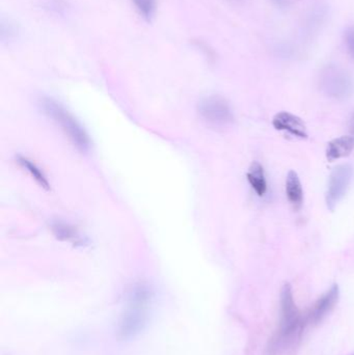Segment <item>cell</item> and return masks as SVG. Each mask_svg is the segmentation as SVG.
<instances>
[{"mask_svg":"<svg viewBox=\"0 0 354 355\" xmlns=\"http://www.w3.org/2000/svg\"><path fill=\"white\" fill-rule=\"evenodd\" d=\"M247 181L254 191L259 196H264L267 192V180L263 166L258 162H253L247 171Z\"/></svg>","mask_w":354,"mask_h":355,"instance_id":"9","label":"cell"},{"mask_svg":"<svg viewBox=\"0 0 354 355\" xmlns=\"http://www.w3.org/2000/svg\"><path fill=\"white\" fill-rule=\"evenodd\" d=\"M345 44L349 55L354 60V26L349 27L345 33Z\"/></svg>","mask_w":354,"mask_h":355,"instance_id":"13","label":"cell"},{"mask_svg":"<svg viewBox=\"0 0 354 355\" xmlns=\"http://www.w3.org/2000/svg\"><path fill=\"white\" fill-rule=\"evenodd\" d=\"M320 85L326 95L339 100L351 97L354 89L351 75L338 67H328L322 72Z\"/></svg>","mask_w":354,"mask_h":355,"instance_id":"2","label":"cell"},{"mask_svg":"<svg viewBox=\"0 0 354 355\" xmlns=\"http://www.w3.org/2000/svg\"><path fill=\"white\" fill-rule=\"evenodd\" d=\"M52 229H53L54 234L64 241L74 242V243L82 241L78 232L73 229V227L69 225L68 223H55Z\"/></svg>","mask_w":354,"mask_h":355,"instance_id":"10","label":"cell"},{"mask_svg":"<svg viewBox=\"0 0 354 355\" xmlns=\"http://www.w3.org/2000/svg\"><path fill=\"white\" fill-rule=\"evenodd\" d=\"M286 196L295 210H299L303 204V189L301 179L294 171H290L286 177Z\"/></svg>","mask_w":354,"mask_h":355,"instance_id":"8","label":"cell"},{"mask_svg":"<svg viewBox=\"0 0 354 355\" xmlns=\"http://www.w3.org/2000/svg\"><path fill=\"white\" fill-rule=\"evenodd\" d=\"M354 355V354H353Z\"/></svg>","mask_w":354,"mask_h":355,"instance_id":"16","label":"cell"},{"mask_svg":"<svg viewBox=\"0 0 354 355\" xmlns=\"http://www.w3.org/2000/svg\"><path fill=\"white\" fill-rule=\"evenodd\" d=\"M272 125L278 131H284L297 139H307L308 131L303 121L288 112H281L272 119Z\"/></svg>","mask_w":354,"mask_h":355,"instance_id":"6","label":"cell"},{"mask_svg":"<svg viewBox=\"0 0 354 355\" xmlns=\"http://www.w3.org/2000/svg\"><path fill=\"white\" fill-rule=\"evenodd\" d=\"M132 2L139 10V14L145 20L151 21L153 17L155 16L156 8H157L156 0H132Z\"/></svg>","mask_w":354,"mask_h":355,"instance_id":"12","label":"cell"},{"mask_svg":"<svg viewBox=\"0 0 354 355\" xmlns=\"http://www.w3.org/2000/svg\"><path fill=\"white\" fill-rule=\"evenodd\" d=\"M17 162L20 164L21 168L26 171V172H28V174L30 175L42 187H48V181L47 179H46L45 175L43 174V172H41V170H39L35 164L31 162V160H29L28 158L23 157V156H19Z\"/></svg>","mask_w":354,"mask_h":355,"instance_id":"11","label":"cell"},{"mask_svg":"<svg viewBox=\"0 0 354 355\" xmlns=\"http://www.w3.org/2000/svg\"><path fill=\"white\" fill-rule=\"evenodd\" d=\"M276 1H278V3H281V2H282V1H283V0H276Z\"/></svg>","mask_w":354,"mask_h":355,"instance_id":"15","label":"cell"},{"mask_svg":"<svg viewBox=\"0 0 354 355\" xmlns=\"http://www.w3.org/2000/svg\"><path fill=\"white\" fill-rule=\"evenodd\" d=\"M340 290L338 285H334L326 294L321 296L314 304L313 308L306 313L310 324H318L321 322L338 304Z\"/></svg>","mask_w":354,"mask_h":355,"instance_id":"5","label":"cell"},{"mask_svg":"<svg viewBox=\"0 0 354 355\" xmlns=\"http://www.w3.org/2000/svg\"><path fill=\"white\" fill-rule=\"evenodd\" d=\"M199 114L205 122L214 126H224L234 120L232 108L226 100L218 96H211L202 100Z\"/></svg>","mask_w":354,"mask_h":355,"instance_id":"3","label":"cell"},{"mask_svg":"<svg viewBox=\"0 0 354 355\" xmlns=\"http://www.w3.org/2000/svg\"><path fill=\"white\" fill-rule=\"evenodd\" d=\"M351 132H353V137H354V114H353V119H351Z\"/></svg>","mask_w":354,"mask_h":355,"instance_id":"14","label":"cell"},{"mask_svg":"<svg viewBox=\"0 0 354 355\" xmlns=\"http://www.w3.org/2000/svg\"><path fill=\"white\" fill-rule=\"evenodd\" d=\"M41 106L48 118L52 119L54 123L60 125V129L78 149L82 151L89 149L91 146L89 135L64 106L49 98L42 100Z\"/></svg>","mask_w":354,"mask_h":355,"instance_id":"1","label":"cell"},{"mask_svg":"<svg viewBox=\"0 0 354 355\" xmlns=\"http://www.w3.org/2000/svg\"><path fill=\"white\" fill-rule=\"evenodd\" d=\"M353 178V168L349 164H341L333 171L326 194V206L330 210H334L338 202L346 196Z\"/></svg>","mask_w":354,"mask_h":355,"instance_id":"4","label":"cell"},{"mask_svg":"<svg viewBox=\"0 0 354 355\" xmlns=\"http://www.w3.org/2000/svg\"><path fill=\"white\" fill-rule=\"evenodd\" d=\"M354 149V137L351 135L333 139L326 148V158L330 162L342 159L351 155Z\"/></svg>","mask_w":354,"mask_h":355,"instance_id":"7","label":"cell"}]
</instances>
